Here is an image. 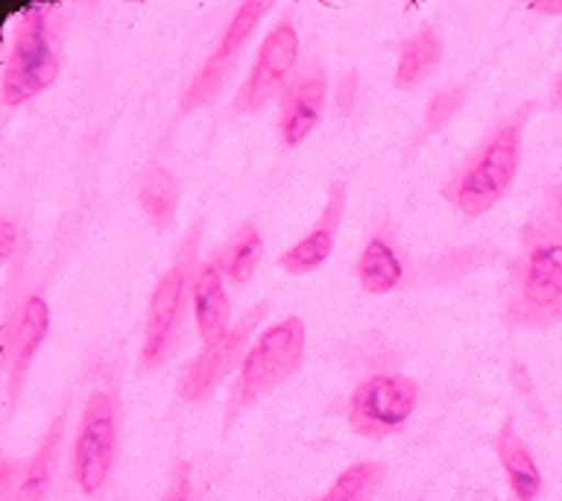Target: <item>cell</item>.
<instances>
[{
  "instance_id": "1",
  "label": "cell",
  "mask_w": 562,
  "mask_h": 501,
  "mask_svg": "<svg viewBox=\"0 0 562 501\" xmlns=\"http://www.w3.org/2000/svg\"><path fill=\"white\" fill-rule=\"evenodd\" d=\"M59 74V18L50 9L30 7L18 24L15 44L3 68V103L18 105L50 86Z\"/></svg>"
},
{
  "instance_id": "2",
  "label": "cell",
  "mask_w": 562,
  "mask_h": 501,
  "mask_svg": "<svg viewBox=\"0 0 562 501\" xmlns=\"http://www.w3.org/2000/svg\"><path fill=\"white\" fill-rule=\"evenodd\" d=\"M525 258L518 264V302L513 314L525 323L562 316V223H539L527 232Z\"/></svg>"
},
{
  "instance_id": "3",
  "label": "cell",
  "mask_w": 562,
  "mask_h": 501,
  "mask_svg": "<svg viewBox=\"0 0 562 501\" xmlns=\"http://www.w3.org/2000/svg\"><path fill=\"white\" fill-rule=\"evenodd\" d=\"M518 156H521V123H504L457 188V205L469 218L490 211L513 182L518 170Z\"/></svg>"
},
{
  "instance_id": "4",
  "label": "cell",
  "mask_w": 562,
  "mask_h": 501,
  "mask_svg": "<svg viewBox=\"0 0 562 501\" xmlns=\"http://www.w3.org/2000/svg\"><path fill=\"white\" fill-rule=\"evenodd\" d=\"M305 355V325L296 316H290L284 323L272 325L261 334V341L255 343L240 369L237 381V399L240 404L255 402L263 390L279 385L290 372H296Z\"/></svg>"
},
{
  "instance_id": "5",
  "label": "cell",
  "mask_w": 562,
  "mask_h": 501,
  "mask_svg": "<svg viewBox=\"0 0 562 501\" xmlns=\"http://www.w3.org/2000/svg\"><path fill=\"white\" fill-rule=\"evenodd\" d=\"M419 387L404 376H375L355 390L349 402L351 428L363 437H386L407 422Z\"/></svg>"
},
{
  "instance_id": "6",
  "label": "cell",
  "mask_w": 562,
  "mask_h": 501,
  "mask_svg": "<svg viewBox=\"0 0 562 501\" xmlns=\"http://www.w3.org/2000/svg\"><path fill=\"white\" fill-rule=\"evenodd\" d=\"M117 422H114V399L109 393H94L88 399L82 425L74 448V475L82 492H97L112 469Z\"/></svg>"
},
{
  "instance_id": "7",
  "label": "cell",
  "mask_w": 562,
  "mask_h": 501,
  "mask_svg": "<svg viewBox=\"0 0 562 501\" xmlns=\"http://www.w3.org/2000/svg\"><path fill=\"white\" fill-rule=\"evenodd\" d=\"M299 56V38L296 30L290 24H279L261 44V53L255 59V68L246 79L237 109L240 112H258L267 100L281 88L290 68L296 65Z\"/></svg>"
},
{
  "instance_id": "8",
  "label": "cell",
  "mask_w": 562,
  "mask_h": 501,
  "mask_svg": "<svg viewBox=\"0 0 562 501\" xmlns=\"http://www.w3.org/2000/svg\"><path fill=\"white\" fill-rule=\"evenodd\" d=\"M263 311H267L263 305L255 308L252 314H246L244 320L237 323L235 332H228L223 341L214 343V346H209V349L202 352L200 358L193 360L191 367L184 369L182 396L188 399V402H200L202 396L209 393L211 387L217 385L220 378L226 376L228 369L235 367L237 358H240V352H244L246 337H249V332H252V325L261 320Z\"/></svg>"
},
{
  "instance_id": "9",
  "label": "cell",
  "mask_w": 562,
  "mask_h": 501,
  "mask_svg": "<svg viewBox=\"0 0 562 501\" xmlns=\"http://www.w3.org/2000/svg\"><path fill=\"white\" fill-rule=\"evenodd\" d=\"M47 329H50V311L38 297L26 299L21 314L3 329V360H9V393H12V399L24 385L30 360L47 337Z\"/></svg>"
},
{
  "instance_id": "10",
  "label": "cell",
  "mask_w": 562,
  "mask_h": 501,
  "mask_svg": "<svg viewBox=\"0 0 562 501\" xmlns=\"http://www.w3.org/2000/svg\"><path fill=\"white\" fill-rule=\"evenodd\" d=\"M184 279H188V270L179 264V267H173V270L161 276L156 293H153L147 316V334H144V355H140L147 367L161 364L167 349H170V337H173L179 308H182Z\"/></svg>"
},
{
  "instance_id": "11",
  "label": "cell",
  "mask_w": 562,
  "mask_h": 501,
  "mask_svg": "<svg viewBox=\"0 0 562 501\" xmlns=\"http://www.w3.org/2000/svg\"><path fill=\"white\" fill-rule=\"evenodd\" d=\"M325 103V77L319 70L302 74L281 97V138L288 147H296L299 141L316 126Z\"/></svg>"
},
{
  "instance_id": "12",
  "label": "cell",
  "mask_w": 562,
  "mask_h": 501,
  "mask_svg": "<svg viewBox=\"0 0 562 501\" xmlns=\"http://www.w3.org/2000/svg\"><path fill=\"white\" fill-rule=\"evenodd\" d=\"M342 205H346V188H342V182H337L331 188V197H328V205H325L323 211V220L316 223L314 232H311L305 241H299L290 253L281 255V267H284V270L302 276V272L316 270V267L331 255Z\"/></svg>"
},
{
  "instance_id": "13",
  "label": "cell",
  "mask_w": 562,
  "mask_h": 501,
  "mask_svg": "<svg viewBox=\"0 0 562 501\" xmlns=\"http://www.w3.org/2000/svg\"><path fill=\"white\" fill-rule=\"evenodd\" d=\"M193 308H196V325H200L205 346L223 341L228 334L232 308H228V299L220 285V270L214 264H202L193 276Z\"/></svg>"
},
{
  "instance_id": "14",
  "label": "cell",
  "mask_w": 562,
  "mask_h": 501,
  "mask_svg": "<svg viewBox=\"0 0 562 501\" xmlns=\"http://www.w3.org/2000/svg\"><path fill=\"white\" fill-rule=\"evenodd\" d=\"M498 455L504 469H507L509 487L516 492V499L533 501L542 492V475H539V466H536V460L525 448V443L509 428H504V434H501Z\"/></svg>"
},
{
  "instance_id": "15",
  "label": "cell",
  "mask_w": 562,
  "mask_h": 501,
  "mask_svg": "<svg viewBox=\"0 0 562 501\" xmlns=\"http://www.w3.org/2000/svg\"><path fill=\"white\" fill-rule=\"evenodd\" d=\"M61 428H65V420L59 416L50 425V431H47L42 448L26 464V472L21 478V487H18V501H42L47 496L53 481V469H56V457H59Z\"/></svg>"
},
{
  "instance_id": "16",
  "label": "cell",
  "mask_w": 562,
  "mask_h": 501,
  "mask_svg": "<svg viewBox=\"0 0 562 501\" xmlns=\"http://www.w3.org/2000/svg\"><path fill=\"white\" fill-rule=\"evenodd\" d=\"M358 279L369 293H386L402 281V261L393 253V246L384 237H372L369 246L360 255Z\"/></svg>"
},
{
  "instance_id": "17",
  "label": "cell",
  "mask_w": 562,
  "mask_h": 501,
  "mask_svg": "<svg viewBox=\"0 0 562 501\" xmlns=\"http://www.w3.org/2000/svg\"><path fill=\"white\" fill-rule=\"evenodd\" d=\"M261 232H258V226H252V223H246V226L228 241L226 249L217 255V270L226 272L235 285H246V281L252 279L258 261H261Z\"/></svg>"
},
{
  "instance_id": "18",
  "label": "cell",
  "mask_w": 562,
  "mask_h": 501,
  "mask_svg": "<svg viewBox=\"0 0 562 501\" xmlns=\"http://www.w3.org/2000/svg\"><path fill=\"white\" fill-rule=\"evenodd\" d=\"M439 56H442V47H439V38L434 35V30H422V33L413 35L411 42L404 44L402 62H398V70H395V86H416L437 65Z\"/></svg>"
},
{
  "instance_id": "19",
  "label": "cell",
  "mask_w": 562,
  "mask_h": 501,
  "mask_svg": "<svg viewBox=\"0 0 562 501\" xmlns=\"http://www.w3.org/2000/svg\"><path fill=\"white\" fill-rule=\"evenodd\" d=\"M140 209L147 211L149 220H156L158 226H165L173 218V205H176V182L173 176L161 170V167H153L144 182H140Z\"/></svg>"
},
{
  "instance_id": "20",
  "label": "cell",
  "mask_w": 562,
  "mask_h": 501,
  "mask_svg": "<svg viewBox=\"0 0 562 501\" xmlns=\"http://www.w3.org/2000/svg\"><path fill=\"white\" fill-rule=\"evenodd\" d=\"M263 12H267V3H258V0H249V3H244V7L237 9L235 21L228 24L226 35L220 38V47L209 59L214 68L228 70V59H232V56H237V51L244 47V42L249 38V35H252L255 24H258V18H261Z\"/></svg>"
},
{
  "instance_id": "21",
  "label": "cell",
  "mask_w": 562,
  "mask_h": 501,
  "mask_svg": "<svg viewBox=\"0 0 562 501\" xmlns=\"http://www.w3.org/2000/svg\"><path fill=\"white\" fill-rule=\"evenodd\" d=\"M381 478H384V469L378 464L351 466L319 501H369L381 487Z\"/></svg>"
},
{
  "instance_id": "22",
  "label": "cell",
  "mask_w": 562,
  "mask_h": 501,
  "mask_svg": "<svg viewBox=\"0 0 562 501\" xmlns=\"http://www.w3.org/2000/svg\"><path fill=\"white\" fill-rule=\"evenodd\" d=\"M223 77H226V70L214 68L211 62H205V68L200 70V77L193 79V86L188 88V94H184L182 112H193V109H200L202 103H209L211 97L220 91V86H223Z\"/></svg>"
},
{
  "instance_id": "23",
  "label": "cell",
  "mask_w": 562,
  "mask_h": 501,
  "mask_svg": "<svg viewBox=\"0 0 562 501\" xmlns=\"http://www.w3.org/2000/svg\"><path fill=\"white\" fill-rule=\"evenodd\" d=\"M460 100H463V97H460V91H451V94H439L428 109V126H430V130H439V126H442V123H446L448 118L454 114V109L460 105Z\"/></svg>"
},
{
  "instance_id": "24",
  "label": "cell",
  "mask_w": 562,
  "mask_h": 501,
  "mask_svg": "<svg viewBox=\"0 0 562 501\" xmlns=\"http://www.w3.org/2000/svg\"><path fill=\"white\" fill-rule=\"evenodd\" d=\"M15 235L18 229L9 218L0 220V261H9L12 258V249H15Z\"/></svg>"
},
{
  "instance_id": "25",
  "label": "cell",
  "mask_w": 562,
  "mask_h": 501,
  "mask_svg": "<svg viewBox=\"0 0 562 501\" xmlns=\"http://www.w3.org/2000/svg\"><path fill=\"white\" fill-rule=\"evenodd\" d=\"M355 86H358V77H355V74L342 79L340 94H337V103H340V112L342 114L351 112V103H355Z\"/></svg>"
},
{
  "instance_id": "26",
  "label": "cell",
  "mask_w": 562,
  "mask_h": 501,
  "mask_svg": "<svg viewBox=\"0 0 562 501\" xmlns=\"http://www.w3.org/2000/svg\"><path fill=\"white\" fill-rule=\"evenodd\" d=\"M530 9L533 12H544V15H562V0H553V3L539 0V3H530Z\"/></svg>"
},
{
  "instance_id": "27",
  "label": "cell",
  "mask_w": 562,
  "mask_h": 501,
  "mask_svg": "<svg viewBox=\"0 0 562 501\" xmlns=\"http://www.w3.org/2000/svg\"><path fill=\"white\" fill-rule=\"evenodd\" d=\"M553 202H557V214H560V220H562V188L553 193Z\"/></svg>"
},
{
  "instance_id": "28",
  "label": "cell",
  "mask_w": 562,
  "mask_h": 501,
  "mask_svg": "<svg viewBox=\"0 0 562 501\" xmlns=\"http://www.w3.org/2000/svg\"><path fill=\"white\" fill-rule=\"evenodd\" d=\"M165 501H188V499H184L182 492L176 490V492H170V496H167V499H165Z\"/></svg>"
},
{
  "instance_id": "29",
  "label": "cell",
  "mask_w": 562,
  "mask_h": 501,
  "mask_svg": "<svg viewBox=\"0 0 562 501\" xmlns=\"http://www.w3.org/2000/svg\"><path fill=\"white\" fill-rule=\"evenodd\" d=\"M557 100H560V103H562V79H560V91H557Z\"/></svg>"
}]
</instances>
